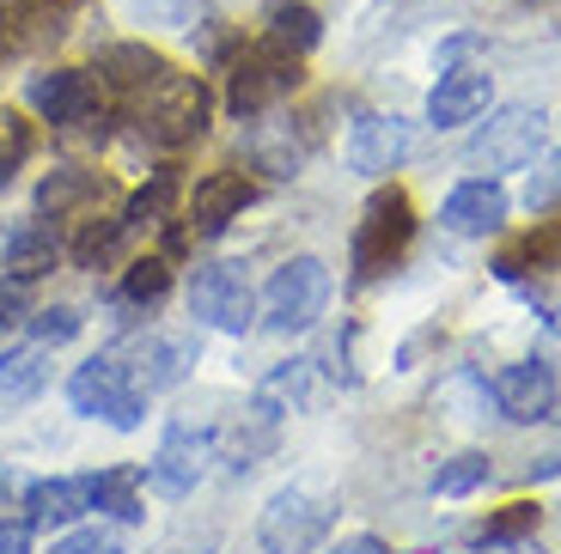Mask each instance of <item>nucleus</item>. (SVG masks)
I'll use <instances>...</instances> for the list:
<instances>
[{
    "mask_svg": "<svg viewBox=\"0 0 561 554\" xmlns=\"http://www.w3.org/2000/svg\"><path fill=\"white\" fill-rule=\"evenodd\" d=\"M330 292H336L330 263H323V256H294V263H280L275 275H268L263 299H256V318L275 335H306L311 323L323 318Z\"/></svg>",
    "mask_w": 561,
    "mask_h": 554,
    "instance_id": "obj_4",
    "label": "nucleus"
},
{
    "mask_svg": "<svg viewBox=\"0 0 561 554\" xmlns=\"http://www.w3.org/2000/svg\"><path fill=\"white\" fill-rule=\"evenodd\" d=\"M25 305H31V280H7V287H0V330L25 318Z\"/></svg>",
    "mask_w": 561,
    "mask_h": 554,
    "instance_id": "obj_36",
    "label": "nucleus"
},
{
    "mask_svg": "<svg viewBox=\"0 0 561 554\" xmlns=\"http://www.w3.org/2000/svg\"><path fill=\"white\" fill-rule=\"evenodd\" d=\"M25 475H13L7 463H0V512H13V499H19V512H25Z\"/></svg>",
    "mask_w": 561,
    "mask_h": 554,
    "instance_id": "obj_38",
    "label": "nucleus"
},
{
    "mask_svg": "<svg viewBox=\"0 0 561 554\" xmlns=\"http://www.w3.org/2000/svg\"><path fill=\"white\" fill-rule=\"evenodd\" d=\"M190 318L208 323V330L220 335H244L256 323V292L251 280H244L239 263H208L196 268V280H190Z\"/></svg>",
    "mask_w": 561,
    "mask_h": 554,
    "instance_id": "obj_9",
    "label": "nucleus"
},
{
    "mask_svg": "<svg viewBox=\"0 0 561 554\" xmlns=\"http://www.w3.org/2000/svg\"><path fill=\"white\" fill-rule=\"evenodd\" d=\"M489 475H494L489 451H458V458H446L434 470V494L439 499H470L477 487H489Z\"/></svg>",
    "mask_w": 561,
    "mask_h": 554,
    "instance_id": "obj_29",
    "label": "nucleus"
},
{
    "mask_svg": "<svg viewBox=\"0 0 561 554\" xmlns=\"http://www.w3.org/2000/svg\"><path fill=\"white\" fill-rule=\"evenodd\" d=\"M128 13L140 25H159V31H178V37H208V56H226L232 37L220 31V13L208 0H128Z\"/></svg>",
    "mask_w": 561,
    "mask_h": 554,
    "instance_id": "obj_17",
    "label": "nucleus"
},
{
    "mask_svg": "<svg viewBox=\"0 0 561 554\" xmlns=\"http://www.w3.org/2000/svg\"><path fill=\"white\" fill-rule=\"evenodd\" d=\"M208 116H214V92L202 85V73L171 68L159 85H147V92L135 97L140 140H153V147H165V153H178V147H190V140L208 135Z\"/></svg>",
    "mask_w": 561,
    "mask_h": 554,
    "instance_id": "obj_1",
    "label": "nucleus"
},
{
    "mask_svg": "<svg viewBox=\"0 0 561 554\" xmlns=\"http://www.w3.org/2000/svg\"><path fill=\"white\" fill-rule=\"evenodd\" d=\"M85 195H99V177H92V171H49V177H43V189H37V208L49 213V220H61V213L73 208V201H85Z\"/></svg>",
    "mask_w": 561,
    "mask_h": 554,
    "instance_id": "obj_30",
    "label": "nucleus"
},
{
    "mask_svg": "<svg viewBox=\"0 0 561 554\" xmlns=\"http://www.w3.org/2000/svg\"><path fill=\"white\" fill-rule=\"evenodd\" d=\"M68 402H73V415L104 420V427H116V432H135L140 420H147V390H140L135 366L116 360V354H99V360L73 366Z\"/></svg>",
    "mask_w": 561,
    "mask_h": 554,
    "instance_id": "obj_3",
    "label": "nucleus"
},
{
    "mask_svg": "<svg viewBox=\"0 0 561 554\" xmlns=\"http://www.w3.org/2000/svg\"><path fill=\"white\" fill-rule=\"evenodd\" d=\"M0 554H31V518L0 512Z\"/></svg>",
    "mask_w": 561,
    "mask_h": 554,
    "instance_id": "obj_37",
    "label": "nucleus"
},
{
    "mask_svg": "<svg viewBox=\"0 0 561 554\" xmlns=\"http://www.w3.org/2000/svg\"><path fill=\"white\" fill-rule=\"evenodd\" d=\"M61 19H68V0H13L7 13H0V49L7 56H31V49H43V43H56Z\"/></svg>",
    "mask_w": 561,
    "mask_h": 554,
    "instance_id": "obj_18",
    "label": "nucleus"
},
{
    "mask_svg": "<svg viewBox=\"0 0 561 554\" xmlns=\"http://www.w3.org/2000/svg\"><path fill=\"white\" fill-rule=\"evenodd\" d=\"M165 73H171V61L159 56V49H147V43H111L99 56V80L123 97H140L147 85L165 80Z\"/></svg>",
    "mask_w": 561,
    "mask_h": 554,
    "instance_id": "obj_20",
    "label": "nucleus"
},
{
    "mask_svg": "<svg viewBox=\"0 0 561 554\" xmlns=\"http://www.w3.org/2000/svg\"><path fill=\"white\" fill-rule=\"evenodd\" d=\"M31 159V128L19 123L13 111H0V189L13 183V171Z\"/></svg>",
    "mask_w": 561,
    "mask_h": 554,
    "instance_id": "obj_33",
    "label": "nucleus"
},
{
    "mask_svg": "<svg viewBox=\"0 0 561 554\" xmlns=\"http://www.w3.org/2000/svg\"><path fill=\"white\" fill-rule=\"evenodd\" d=\"M494 104V80L482 68H451L439 73V85L427 92V123L434 128H463V123H482Z\"/></svg>",
    "mask_w": 561,
    "mask_h": 554,
    "instance_id": "obj_16",
    "label": "nucleus"
},
{
    "mask_svg": "<svg viewBox=\"0 0 561 554\" xmlns=\"http://www.w3.org/2000/svg\"><path fill=\"white\" fill-rule=\"evenodd\" d=\"M85 512H99V494H92V475H49V482L25 487V518L31 530H68Z\"/></svg>",
    "mask_w": 561,
    "mask_h": 554,
    "instance_id": "obj_14",
    "label": "nucleus"
},
{
    "mask_svg": "<svg viewBox=\"0 0 561 554\" xmlns=\"http://www.w3.org/2000/svg\"><path fill=\"white\" fill-rule=\"evenodd\" d=\"M543 128H549L543 111H531V104H506V111H494L477 135L463 140V165L482 171V177L537 165V153H543Z\"/></svg>",
    "mask_w": 561,
    "mask_h": 554,
    "instance_id": "obj_5",
    "label": "nucleus"
},
{
    "mask_svg": "<svg viewBox=\"0 0 561 554\" xmlns=\"http://www.w3.org/2000/svg\"><path fill=\"white\" fill-rule=\"evenodd\" d=\"M25 104L43 116V123L80 128V123H92V111H99V80H92L85 68H49V73H31Z\"/></svg>",
    "mask_w": 561,
    "mask_h": 554,
    "instance_id": "obj_10",
    "label": "nucleus"
},
{
    "mask_svg": "<svg viewBox=\"0 0 561 554\" xmlns=\"http://www.w3.org/2000/svg\"><path fill=\"white\" fill-rule=\"evenodd\" d=\"M299 56L294 49H280V43H251L239 61H232V85H226V104H232V116H263V111H275L280 97H294L299 92Z\"/></svg>",
    "mask_w": 561,
    "mask_h": 554,
    "instance_id": "obj_7",
    "label": "nucleus"
},
{
    "mask_svg": "<svg viewBox=\"0 0 561 554\" xmlns=\"http://www.w3.org/2000/svg\"><path fill=\"white\" fill-rule=\"evenodd\" d=\"M92 494H99V512H111L116 524H140V470L135 463H116V470L92 475Z\"/></svg>",
    "mask_w": 561,
    "mask_h": 554,
    "instance_id": "obj_25",
    "label": "nucleus"
},
{
    "mask_svg": "<svg viewBox=\"0 0 561 554\" xmlns=\"http://www.w3.org/2000/svg\"><path fill=\"white\" fill-rule=\"evenodd\" d=\"M330 530H336V499L311 494V487H280L263 506L256 542H263V554H318Z\"/></svg>",
    "mask_w": 561,
    "mask_h": 554,
    "instance_id": "obj_6",
    "label": "nucleus"
},
{
    "mask_svg": "<svg viewBox=\"0 0 561 554\" xmlns=\"http://www.w3.org/2000/svg\"><path fill=\"white\" fill-rule=\"evenodd\" d=\"M49 554H123V530L116 524H73L68 536L49 542Z\"/></svg>",
    "mask_w": 561,
    "mask_h": 554,
    "instance_id": "obj_31",
    "label": "nucleus"
},
{
    "mask_svg": "<svg viewBox=\"0 0 561 554\" xmlns=\"http://www.w3.org/2000/svg\"><path fill=\"white\" fill-rule=\"evenodd\" d=\"M214 439H220L214 427H196L190 415H178L165 427V439H159L153 463H147V482H153L165 499L196 494V482L208 475V463H214Z\"/></svg>",
    "mask_w": 561,
    "mask_h": 554,
    "instance_id": "obj_8",
    "label": "nucleus"
},
{
    "mask_svg": "<svg viewBox=\"0 0 561 554\" xmlns=\"http://www.w3.org/2000/svg\"><path fill=\"white\" fill-rule=\"evenodd\" d=\"M525 208H531V213L561 208V153H549L543 165L531 171V183H525Z\"/></svg>",
    "mask_w": 561,
    "mask_h": 554,
    "instance_id": "obj_34",
    "label": "nucleus"
},
{
    "mask_svg": "<svg viewBox=\"0 0 561 554\" xmlns=\"http://www.w3.org/2000/svg\"><path fill=\"white\" fill-rule=\"evenodd\" d=\"M251 201H256V183L244 177V171H208V177L190 189V213H183L190 226H183V232L190 238H220Z\"/></svg>",
    "mask_w": 561,
    "mask_h": 554,
    "instance_id": "obj_11",
    "label": "nucleus"
},
{
    "mask_svg": "<svg viewBox=\"0 0 561 554\" xmlns=\"http://www.w3.org/2000/svg\"><path fill=\"white\" fill-rule=\"evenodd\" d=\"M159 554H214V536H196V549H190V542H171V549H159Z\"/></svg>",
    "mask_w": 561,
    "mask_h": 554,
    "instance_id": "obj_40",
    "label": "nucleus"
},
{
    "mask_svg": "<svg viewBox=\"0 0 561 554\" xmlns=\"http://www.w3.org/2000/svg\"><path fill=\"white\" fill-rule=\"evenodd\" d=\"M311 402H318V360H287L256 384V415H268V420L311 408Z\"/></svg>",
    "mask_w": 561,
    "mask_h": 554,
    "instance_id": "obj_21",
    "label": "nucleus"
},
{
    "mask_svg": "<svg viewBox=\"0 0 561 554\" xmlns=\"http://www.w3.org/2000/svg\"><path fill=\"white\" fill-rule=\"evenodd\" d=\"M415 244V201L403 189H373L360 208V226H354V244H348V268H354V287H373L379 275H391L403 263V250Z\"/></svg>",
    "mask_w": 561,
    "mask_h": 554,
    "instance_id": "obj_2",
    "label": "nucleus"
},
{
    "mask_svg": "<svg viewBox=\"0 0 561 554\" xmlns=\"http://www.w3.org/2000/svg\"><path fill=\"white\" fill-rule=\"evenodd\" d=\"M165 292H171V263L165 256H140V263H128L123 299H116V305L123 311H153V305H165Z\"/></svg>",
    "mask_w": 561,
    "mask_h": 554,
    "instance_id": "obj_26",
    "label": "nucleus"
},
{
    "mask_svg": "<svg viewBox=\"0 0 561 554\" xmlns=\"http://www.w3.org/2000/svg\"><path fill=\"white\" fill-rule=\"evenodd\" d=\"M494 408H501L513 427H531V420H549L556 408V372L543 360H519L494 378Z\"/></svg>",
    "mask_w": 561,
    "mask_h": 554,
    "instance_id": "obj_15",
    "label": "nucleus"
},
{
    "mask_svg": "<svg viewBox=\"0 0 561 554\" xmlns=\"http://www.w3.org/2000/svg\"><path fill=\"white\" fill-rule=\"evenodd\" d=\"M61 263V238L49 220H25L7 232V244H0V268H7V280H43L49 268Z\"/></svg>",
    "mask_w": 561,
    "mask_h": 554,
    "instance_id": "obj_19",
    "label": "nucleus"
},
{
    "mask_svg": "<svg viewBox=\"0 0 561 554\" xmlns=\"http://www.w3.org/2000/svg\"><path fill=\"white\" fill-rule=\"evenodd\" d=\"M506 213H513V201H506L501 177H470V183H458V189L439 201V226H446V232H458V238L501 232Z\"/></svg>",
    "mask_w": 561,
    "mask_h": 554,
    "instance_id": "obj_12",
    "label": "nucleus"
},
{
    "mask_svg": "<svg viewBox=\"0 0 561 554\" xmlns=\"http://www.w3.org/2000/svg\"><path fill=\"white\" fill-rule=\"evenodd\" d=\"M531 530H537V506H506V512H494L489 524L477 530V542L482 549H506V542L531 536Z\"/></svg>",
    "mask_w": 561,
    "mask_h": 554,
    "instance_id": "obj_32",
    "label": "nucleus"
},
{
    "mask_svg": "<svg viewBox=\"0 0 561 554\" xmlns=\"http://www.w3.org/2000/svg\"><path fill=\"white\" fill-rule=\"evenodd\" d=\"M263 37L294 56H311L323 43V13L311 0H263Z\"/></svg>",
    "mask_w": 561,
    "mask_h": 554,
    "instance_id": "obj_22",
    "label": "nucleus"
},
{
    "mask_svg": "<svg viewBox=\"0 0 561 554\" xmlns=\"http://www.w3.org/2000/svg\"><path fill=\"white\" fill-rule=\"evenodd\" d=\"M403 159H409V123L403 116L373 111L348 128V171H360V177H391Z\"/></svg>",
    "mask_w": 561,
    "mask_h": 554,
    "instance_id": "obj_13",
    "label": "nucleus"
},
{
    "mask_svg": "<svg viewBox=\"0 0 561 554\" xmlns=\"http://www.w3.org/2000/svg\"><path fill=\"white\" fill-rule=\"evenodd\" d=\"M330 554H397V549L385 536H348V542H336Z\"/></svg>",
    "mask_w": 561,
    "mask_h": 554,
    "instance_id": "obj_39",
    "label": "nucleus"
},
{
    "mask_svg": "<svg viewBox=\"0 0 561 554\" xmlns=\"http://www.w3.org/2000/svg\"><path fill=\"white\" fill-rule=\"evenodd\" d=\"M43 384H49V347L43 342H25V347H7L0 354V396L31 402Z\"/></svg>",
    "mask_w": 561,
    "mask_h": 554,
    "instance_id": "obj_24",
    "label": "nucleus"
},
{
    "mask_svg": "<svg viewBox=\"0 0 561 554\" xmlns=\"http://www.w3.org/2000/svg\"><path fill=\"white\" fill-rule=\"evenodd\" d=\"M123 250H128V220H85L80 238L68 244V256L80 268H104V263H116Z\"/></svg>",
    "mask_w": 561,
    "mask_h": 554,
    "instance_id": "obj_27",
    "label": "nucleus"
},
{
    "mask_svg": "<svg viewBox=\"0 0 561 554\" xmlns=\"http://www.w3.org/2000/svg\"><path fill=\"white\" fill-rule=\"evenodd\" d=\"M196 354H202V342H190V335H153V342L140 347V360H135V378H140V390L153 396V390H171V384H183V372L196 366Z\"/></svg>",
    "mask_w": 561,
    "mask_h": 554,
    "instance_id": "obj_23",
    "label": "nucleus"
},
{
    "mask_svg": "<svg viewBox=\"0 0 561 554\" xmlns=\"http://www.w3.org/2000/svg\"><path fill=\"white\" fill-rule=\"evenodd\" d=\"M80 311L73 305H49V311H31V330H37V342L43 347H61V342H73L80 335Z\"/></svg>",
    "mask_w": 561,
    "mask_h": 554,
    "instance_id": "obj_35",
    "label": "nucleus"
},
{
    "mask_svg": "<svg viewBox=\"0 0 561 554\" xmlns=\"http://www.w3.org/2000/svg\"><path fill=\"white\" fill-rule=\"evenodd\" d=\"M171 201H178V171H153V177H147V183H140V189L123 201L128 232H140V226H159V220L171 213Z\"/></svg>",
    "mask_w": 561,
    "mask_h": 554,
    "instance_id": "obj_28",
    "label": "nucleus"
}]
</instances>
